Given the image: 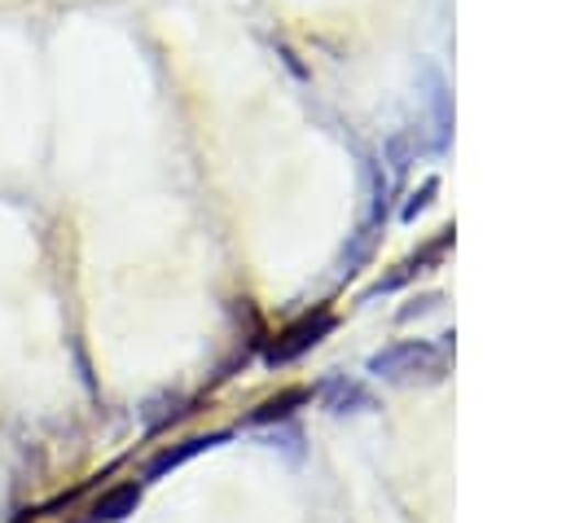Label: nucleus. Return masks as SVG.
<instances>
[{"instance_id": "nucleus-1", "label": "nucleus", "mask_w": 562, "mask_h": 523, "mask_svg": "<svg viewBox=\"0 0 562 523\" xmlns=\"http://www.w3.org/2000/svg\"><path fill=\"white\" fill-rule=\"evenodd\" d=\"M136 501H140V483H119V488H110V492L97 497L92 523H119V519H127L136 510Z\"/></svg>"}, {"instance_id": "nucleus-2", "label": "nucleus", "mask_w": 562, "mask_h": 523, "mask_svg": "<svg viewBox=\"0 0 562 523\" xmlns=\"http://www.w3.org/2000/svg\"><path fill=\"white\" fill-rule=\"evenodd\" d=\"M325 330H329V316L321 312L316 321H303V325L285 330V338H281V343H277V347H272L268 356H272V360H290V356H299L303 347H312V343H316V338H321Z\"/></svg>"}]
</instances>
